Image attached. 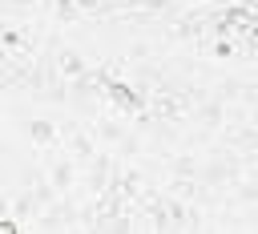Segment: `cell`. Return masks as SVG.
<instances>
[{"mask_svg":"<svg viewBox=\"0 0 258 234\" xmlns=\"http://www.w3.org/2000/svg\"><path fill=\"white\" fill-rule=\"evenodd\" d=\"M73 186V161H69V153L52 165V190H69Z\"/></svg>","mask_w":258,"mask_h":234,"instance_id":"obj_1","label":"cell"},{"mask_svg":"<svg viewBox=\"0 0 258 234\" xmlns=\"http://www.w3.org/2000/svg\"><path fill=\"white\" fill-rule=\"evenodd\" d=\"M28 137H32L36 145H52V141H56L60 133H56V129H52L48 121H32V125H28Z\"/></svg>","mask_w":258,"mask_h":234,"instance_id":"obj_2","label":"cell"},{"mask_svg":"<svg viewBox=\"0 0 258 234\" xmlns=\"http://www.w3.org/2000/svg\"><path fill=\"white\" fill-rule=\"evenodd\" d=\"M56 65H60V73H64V77H85V61H81L77 52H60V56H56Z\"/></svg>","mask_w":258,"mask_h":234,"instance_id":"obj_3","label":"cell"}]
</instances>
